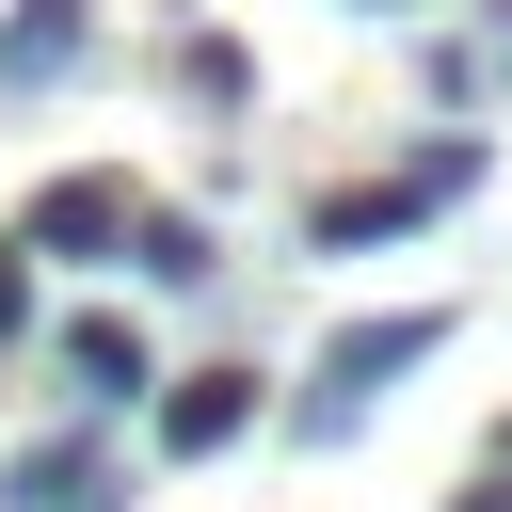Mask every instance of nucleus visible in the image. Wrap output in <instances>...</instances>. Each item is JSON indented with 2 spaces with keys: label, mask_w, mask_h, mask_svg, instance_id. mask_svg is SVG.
<instances>
[{
  "label": "nucleus",
  "mask_w": 512,
  "mask_h": 512,
  "mask_svg": "<svg viewBox=\"0 0 512 512\" xmlns=\"http://www.w3.org/2000/svg\"><path fill=\"white\" fill-rule=\"evenodd\" d=\"M240 432H256V368H160V448L176 464H208Z\"/></svg>",
  "instance_id": "nucleus-5"
},
{
  "label": "nucleus",
  "mask_w": 512,
  "mask_h": 512,
  "mask_svg": "<svg viewBox=\"0 0 512 512\" xmlns=\"http://www.w3.org/2000/svg\"><path fill=\"white\" fill-rule=\"evenodd\" d=\"M0 496H16V512H128V496H112V464H96L80 432H64V448H16V464H0Z\"/></svg>",
  "instance_id": "nucleus-6"
},
{
  "label": "nucleus",
  "mask_w": 512,
  "mask_h": 512,
  "mask_svg": "<svg viewBox=\"0 0 512 512\" xmlns=\"http://www.w3.org/2000/svg\"><path fill=\"white\" fill-rule=\"evenodd\" d=\"M368 16H384V0H368Z\"/></svg>",
  "instance_id": "nucleus-12"
},
{
  "label": "nucleus",
  "mask_w": 512,
  "mask_h": 512,
  "mask_svg": "<svg viewBox=\"0 0 512 512\" xmlns=\"http://www.w3.org/2000/svg\"><path fill=\"white\" fill-rule=\"evenodd\" d=\"M16 336H32V256L0 240V352H16Z\"/></svg>",
  "instance_id": "nucleus-10"
},
{
  "label": "nucleus",
  "mask_w": 512,
  "mask_h": 512,
  "mask_svg": "<svg viewBox=\"0 0 512 512\" xmlns=\"http://www.w3.org/2000/svg\"><path fill=\"white\" fill-rule=\"evenodd\" d=\"M496 64H512V0H496Z\"/></svg>",
  "instance_id": "nucleus-11"
},
{
  "label": "nucleus",
  "mask_w": 512,
  "mask_h": 512,
  "mask_svg": "<svg viewBox=\"0 0 512 512\" xmlns=\"http://www.w3.org/2000/svg\"><path fill=\"white\" fill-rule=\"evenodd\" d=\"M176 80H192V96H208V112H240V96H256V64H240V48H224V32H192V48H176Z\"/></svg>",
  "instance_id": "nucleus-9"
},
{
  "label": "nucleus",
  "mask_w": 512,
  "mask_h": 512,
  "mask_svg": "<svg viewBox=\"0 0 512 512\" xmlns=\"http://www.w3.org/2000/svg\"><path fill=\"white\" fill-rule=\"evenodd\" d=\"M464 176H480V144H464V128H448V144H432V160H400V176H384V192H336V208H320V224H304V240H320V256H368V240H400V224H432V208H448V192H464Z\"/></svg>",
  "instance_id": "nucleus-2"
},
{
  "label": "nucleus",
  "mask_w": 512,
  "mask_h": 512,
  "mask_svg": "<svg viewBox=\"0 0 512 512\" xmlns=\"http://www.w3.org/2000/svg\"><path fill=\"white\" fill-rule=\"evenodd\" d=\"M128 208H144L128 176H48V192H32V224H16V256H112V240H128Z\"/></svg>",
  "instance_id": "nucleus-4"
},
{
  "label": "nucleus",
  "mask_w": 512,
  "mask_h": 512,
  "mask_svg": "<svg viewBox=\"0 0 512 512\" xmlns=\"http://www.w3.org/2000/svg\"><path fill=\"white\" fill-rule=\"evenodd\" d=\"M80 32H96V0H16V16H0V96L64 80V64H80Z\"/></svg>",
  "instance_id": "nucleus-7"
},
{
  "label": "nucleus",
  "mask_w": 512,
  "mask_h": 512,
  "mask_svg": "<svg viewBox=\"0 0 512 512\" xmlns=\"http://www.w3.org/2000/svg\"><path fill=\"white\" fill-rule=\"evenodd\" d=\"M112 256H144V288H208V272H224L192 208H128V240H112Z\"/></svg>",
  "instance_id": "nucleus-8"
},
{
  "label": "nucleus",
  "mask_w": 512,
  "mask_h": 512,
  "mask_svg": "<svg viewBox=\"0 0 512 512\" xmlns=\"http://www.w3.org/2000/svg\"><path fill=\"white\" fill-rule=\"evenodd\" d=\"M432 352H448V320H432V304H416V320H352V336H320V384H304V416H288V432H304V448H336V432H352L400 368H432Z\"/></svg>",
  "instance_id": "nucleus-1"
},
{
  "label": "nucleus",
  "mask_w": 512,
  "mask_h": 512,
  "mask_svg": "<svg viewBox=\"0 0 512 512\" xmlns=\"http://www.w3.org/2000/svg\"><path fill=\"white\" fill-rule=\"evenodd\" d=\"M48 352H64V400H80V416H144V400H160V352H144V320H64Z\"/></svg>",
  "instance_id": "nucleus-3"
}]
</instances>
